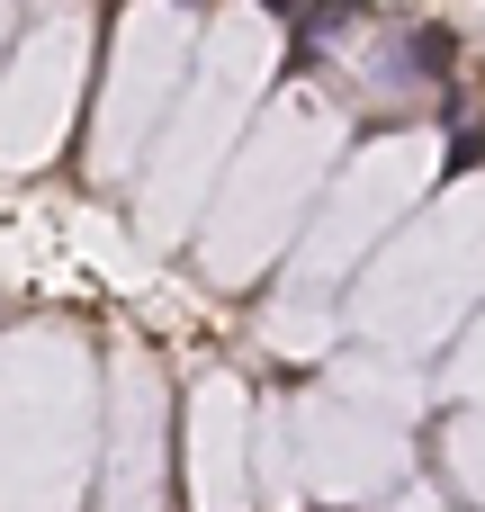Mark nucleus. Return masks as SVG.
Instances as JSON below:
<instances>
[{"label": "nucleus", "mask_w": 485, "mask_h": 512, "mask_svg": "<svg viewBox=\"0 0 485 512\" xmlns=\"http://www.w3.org/2000/svg\"><path fill=\"white\" fill-rule=\"evenodd\" d=\"M261 9H279V18H297V9H306V0H261Z\"/></svg>", "instance_id": "nucleus-1"}]
</instances>
